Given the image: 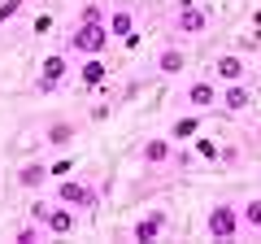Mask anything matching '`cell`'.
<instances>
[{
    "label": "cell",
    "mask_w": 261,
    "mask_h": 244,
    "mask_svg": "<svg viewBox=\"0 0 261 244\" xmlns=\"http://www.w3.org/2000/svg\"><path fill=\"white\" fill-rule=\"evenodd\" d=\"M113 39L109 31V18H79L74 31H70V39H65V53H74V57H96L105 53Z\"/></svg>",
    "instance_id": "cell-1"
},
{
    "label": "cell",
    "mask_w": 261,
    "mask_h": 244,
    "mask_svg": "<svg viewBox=\"0 0 261 244\" xmlns=\"http://www.w3.org/2000/svg\"><path fill=\"white\" fill-rule=\"evenodd\" d=\"M205 231L214 235V240H235V235L244 231L240 209H235L231 201H218V205H209V214H205Z\"/></svg>",
    "instance_id": "cell-2"
},
{
    "label": "cell",
    "mask_w": 261,
    "mask_h": 244,
    "mask_svg": "<svg viewBox=\"0 0 261 244\" xmlns=\"http://www.w3.org/2000/svg\"><path fill=\"white\" fill-rule=\"evenodd\" d=\"M61 205H70V209H79V214H87V209H96L100 205V197H96V188L92 183H83V179H57V192H53Z\"/></svg>",
    "instance_id": "cell-3"
},
{
    "label": "cell",
    "mask_w": 261,
    "mask_h": 244,
    "mask_svg": "<svg viewBox=\"0 0 261 244\" xmlns=\"http://www.w3.org/2000/svg\"><path fill=\"white\" fill-rule=\"evenodd\" d=\"M65 75H70V57H65V53H48L44 61H39V79H35V92H39V96L57 92Z\"/></svg>",
    "instance_id": "cell-4"
},
{
    "label": "cell",
    "mask_w": 261,
    "mask_h": 244,
    "mask_svg": "<svg viewBox=\"0 0 261 244\" xmlns=\"http://www.w3.org/2000/svg\"><path fill=\"white\" fill-rule=\"evenodd\" d=\"M209 79H214L218 87L248 79V61H244V53H222V57H214V66H209Z\"/></svg>",
    "instance_id": "cell-5"
},
{
    "label": "cell",
    "mask_w": 261,
    "mask_h": 244,
    "mask_svg": "<svg viewBox=\"0 0 261 244\" xmlns=\"http://www.w3.org/2000/svg\"><path fill=\"white\" fill-rule=\"evenodd\" d=\"M183 101H187V109H196V113L218 109V105H222V87H218L214 79H196V83H187Z\"/></svg>",
    "instance_id": "cell-6"
},
{
    "label": "cell",
    "mask_w": 261,
    "mask_h": 244,
    "mask_svg": "<svg viewBox=\"0 0 261 244\" xmlns=\"http://www.w3.org/2000/svg\"><path fill=\"white\" fill-rule=\"evenodd\" d=\"M174 31H183V35H205L209 31V9H200L196 0H178Z\"/></svg>",
    "instance_id": "cell-7"
},
{
    "label": "cell",
    "mask_w": 261,
    "mask_h": 244,
    "mask_svg": "<svg viewBox=\"0 0 261 244\" xmlns=\"http://www.w3.org/2000/svg\"><path fill=\"white\" fill-rule=\"evenodd\" d=\"M140 157H144V166H170V161H178V153H174V144H170V135H148L144 149H140Z\"/></svg>",
    "instance_id": "cell-8"
},
{
    "label": "cell",
    "mask_w": 261,
    "mask_h": 244,
    "mask_svg": "<svg viewBox=\"0 0 261 244\" xmlns=\"http://www.w3.org/2000/svg\"><path fill=\"white\" fill-rule=\"evenodd\" d=\"M152 66H157V75L174 79V75H183V70H187V53H183L178 44H166V48H157V57H152Z\"/></svg>",
    "instance_id": "cell-9"
},
{
    "label": "cell",
    "mask_w": 261,
    "mask_h": 244,
    "mask_svg": "<svg viewBox=\"0 0 261 244\" xmlns=\"http://www.w3.org/2000/svg\"><path fill=\"white\" fill-rule=\"evenodd\" d=\"M222 109H226V113L252 109V83H248V79H240V83H226V87H222Z\"/></svg>",
    "instance_id": "cell-10"
},
{
    "label": "cell",
    "mask_w": 261,
    "mask_h": 244,
    "mask_svg": "<svg viewBox=\"0 0 261 244\" xmlns=\"http://www.w3.org/2000/svg\"><path fill=\"white\" fill-rule=\"evenodd\" d=\"M74 214H79V209L61 205V201H57V205H48V214H44V231H48V235H70V231H74Z\"/></svg>",
    "instance_id": "cell-11"
},
{
    "label": "cell",
    "mask_w": 261,
    "mask_h": 244,
    "mask_svg": "<svg viewBox=\"0 0 261 244\" xmlns=\"http://www.w3.org/2000/svg\"><path fill=\"white\" fill-rule=\"evenodd\" d=\"M161 231H166V209H148L140 223L130 227V240H144V244H148V240H157Z\"/></svg>",
    "instance_id": "cell-12"
},
{
    "label": "cell",
    "mask_w": 261,
    "mask_h": 244,
    "mask_svg": "<svg viewBox=\"0 0 261 244\" xmlns=\"http://www.w3.org/2000/svg\"><path fill=\"white\" fill-rule=\"evenodd\" d=\"M105 79H109V66H105V57H83V66H79V83L83 87H100Z\"/></svg>",
    "instance_id": "cell-13"
},
{
    "label": "cell",
    "mask_w": 261,
    "mask_h": 244,
    "mask_svg": "<svg viewBox=\"0 0 261 244\" xmlns=\"http://www.w3.org/2000/svg\"><path fill=\"white\" fill-rule=\"evenodd\" d=\"M48 179H53V175H48V166H44V161H27V166L18 170V188L35 192V188H44Z\"/></svg>",
    "instance_id": "cell-14"
},
{
    "label": "cell",
    "mask_w": 261,
    "mask_h": 244,
    "mask_svg": "<svg viewBox=\"0 0 261 244\" xmlns=\"http://www.w3.org/2000/svg\"><path fill=\"white\" fill-rule=\"evenodd\" d=\"M109 31H113V39L135 35V13H130L126 5H113V9H109Z\"/></svg>",
    "instance_id": "cell-15"
},
{
    "label": "cell",
    "mask_w": 261,
    "mask_h": 244,
    "mask_svg": "<svg viewBox=\"0 0 261 244\" xmlns=\"http://www.w3.org/2000/svg\"><path fill=\"white\" fill-rule=\"evenodd\" d=\"M74 122H53V127H48V131H44V140L48 144H53V149H65V144H70V140H74Z\"/></svg>",
    "instance_id": "cell-16"
},
{
    "label": "cell",
    "mask_w": 261,
    "mask_h": 244,
    "mask_svg": "<svg viewBox=\"0 0 261 244\" xmlns=\"http://www.w3.org/2000/svg\"><path fill=\"white\" fill-rule=\"evenodd\" d=\"M200 131V113H187V118H174L170 122V140H187V135Z\"/></svg>",
    "instance_id": "cell-17"
},
{
    "label": "cell",
    "mask_w": 261,
    "mask_h": 244,
    "mask_svg": "<svg viewBox=\"0 0 261 244\" xmlns=\"http://www.w3.org/2000/svg\"><path fill=\"white\" fill-rule=\"evenodd\" d=\"M44 223H35V218H31V223H22L18 227V231H13V240H18V244H35V240H44Z\"/></svg>",
    "instance_id": "cell-18"
},
{
    "label": "cell",
    "mask_w": 261,
    "mask_h": 244,
    "mask_svg": "<svg viewBox=\"0 0 261 244\" xmlns=\"http://www.w3.org/2000/svg\"><path fill=\"white\" fill-rule=\"evenodd\" d=\"M240 218H244V227H248V231H261V197H252L248 205L240 209Z\"/></svg>",
    "instance_id": "cell-19"
},
{
    "label": "cell",
    "mask_w": 261,
    "mask_h": 244,
    "mask_svg": "<svg viewBox=\"0 0 261 244\" xmlns=\"http://www.w3.org/2000/svg\"><path fill=\"white\" fill-rule=\"evenodd\" d=\"M74 170H79V166H74V157H57L53 166H48V175H53V179H70Z\"/></svg>",
    "instance_id": "cell-20"
},
{
    "label": "cell",
    "mask_w": 261,
    "mask_h": 244,
    "mask_svg": "<svg viewBox=\"0 0 261 244\" xmlns=\"http://www.w3.org/2000/svg\"><path fill=\"white\" fill-rule=\"evenodd\" d=\"M240 53H261V27L248 31V35H240Z\"/></svg>",
    "instance_id": "cell-21"
},
{
    "label": "cell",
    "mask_w": 261,
    "mask_h": 244,
    "mask_svg": "<svg viewBox=\"0 0 261 244\" xmlns=\"http://www.w3.org/2000/svg\"><path fill=\"white\" fill-rule=\"evenodd\" d=\"M22 5H27V0H0V22H9L13 13L22 9Z\"/></svg>",
    "instance_id": "cell-22"
},
{
    "label": "cell",
    "mask_w": 261,
    "mask_h": 244,
    "mask_svg": "<svg viewBox=\"0 0 261 244\" xmlns=\"http://www.w3.org/2000/svg\"><path fill=\"white\" fill-rule=\"evenodd\" d=\"M196 153L209 157V161H218V144H214V140H200V144H196Z\"/></svg>",
    "instance_id": "cell-23"
},
{
    "label": "cell",
    "mask_w": 261,
    "mask_h": 244,
    "mask_svg": "<svg viewBox=\"0 0 261 244\" xmlns=\"http://www.w3.org/2000/svg\"><path fill=\"white\" fill-rule=\"evenodd\" d=\"M31 31H35V35H48V31H53V18H48V13H39V18H35V27H31Z\"/></svg>",
    "instance_id": "cell-24"
},
{
    "label": "cell",
    "mask_w": 261,
    "mask_h": 244,
    "mask_svg": "<svg viewBox=\"0 0 261 244\" xmlns=\"http://www.w3.org/2000/svg\"><path fill=\"white\" fill-rule=\"evenodd\" d=\"M44 214H48V201H35V205H31V218H35V223H44Z\"/></svg>",
    "instance_id": "cell-25"
},
{
    "label": "cell",
    "mask_w": 261,
    "mask_h": 244,
    "mask_svg": "<svg viewBox=\"0 0 261 244\" xmlns=\"http://www.w3.org/2000/svg\"><path fill=\"white\" fill-rule=\"evenodd\" d=\"M252 27H261V9H257V13H252Z\"/></svg>",
    "instance_id": "cell-26"
}]
</instances>
